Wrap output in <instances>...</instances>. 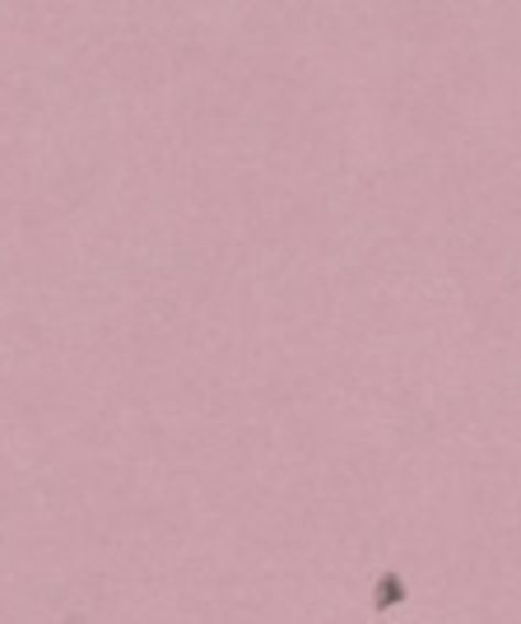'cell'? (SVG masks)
Returning a JSON list of instances; mask_svg holds the SVG:
<instances>
[{
	"instance_id": "1",
	"label": "cell",
	"mask_w": 521,
	"mask_h": 624,
	"mask_svg": "<svg viewBox=\"0 0 521 624\" xmlns=\"http://www.w3.org/2000/svg\"><path fill=\"white\" fill-rule=\"evenodd\" d=\"M410 601V588H405V578L387 569L378 573V582H372V615H391V611H401Z\"/></svg>"
},
{
	"instance_id": "2",
	"label": "cell",
	"mask_w": 521,
	"mask_h": 624,
	"mask_svg": "<svg viewBox=\"0 0 521 624\" xmlns=\"http://www.w3.org/2000/svg\"><path fill=\"white\" fill-rule=\"evenodd\" d=\"M61 624H94V620H89V615H66Z\"/></svg>"
}]
</instances>
